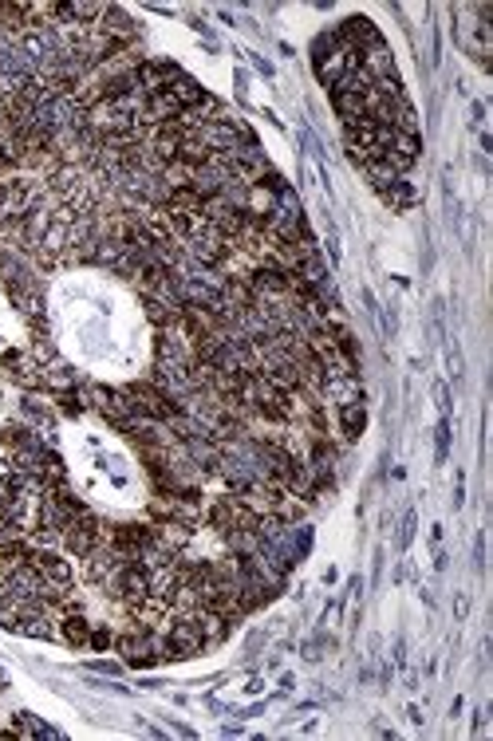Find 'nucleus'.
<instances>
[{
    "label": "nucleus",
    "mask_w": 493,
    "mask_h": 741,
    "mask_svg": "<svg viewBox=\"0 0 493 741\" xmlns=\"http://www.w3.org/2000/svg\"><path fill=\"white\" fill-rule=\"evenodd\" d=\"M335 418H339V430H344V438H359L367 426V406L363 402H344V406H335Z\"/></svg>",
    "instance_id": "nucleus-1"
},
{
    "label": "nucleus",
    "mask_w": 493,
    "mask_h": 741,
    "mask_svg": "<svg viewBox=\"0 0 493 741\" xmlns=\"http://www.w3.org/2000/svg\"><path fill=\"white\" fill-rule=\"evenodd\" d=\"M379 197H383L387 205H391V209H411V205L418 202V193L411 189V182H407V178H398L395 186H387V189L379 193Z\"/></svg>",
    "instance_id": "nucleus-2"
},
{
    "label": "nucleus",
    "mask_w": 493,
    "mask_h": 741,
    "mask_svg": "<svg viewBox=\"0 0 493 741\" xmlns=\"http://www.w3.org/2000/svg\"><path fill=\"white\" fill-rule=\"evenodd\" d=\"M87 646H95V651H107V646H115V627H107V623H91V639H87Z\"/></svg>",
    "instance_id": "nucleus-3"
},
{
    "label": "nucleus",
    "mask_w": 493,
    "mask_h": 741,
    "mask_svg": "<svg viewBox=\"0 0 493 741\" xmlns=\"http://www.w3.org/2000/svg\"><path fill=\"white\" fill-rule=\"evenodd\" d=\"M446 441H450V426H438V457H446Z\"/></svg>",
    "instance_id": "nucleus-4"
},
{
    "label": "nucleus",
    "mask_w": 493,
    "mask_h": 741,
    "mask_svg": "<svg viewBox=\"0 0 493 741\" xmlns=\"http://www.w3.org/2000/svg\"><path fill=\"white\" fill-rule=\"evenodd\" d=\"M411 529H414V513H407V520H402V536H398V544H407V540H411Z\"/></svg>",
    "instance_id": "nucleus-5"
}]
</instances>
